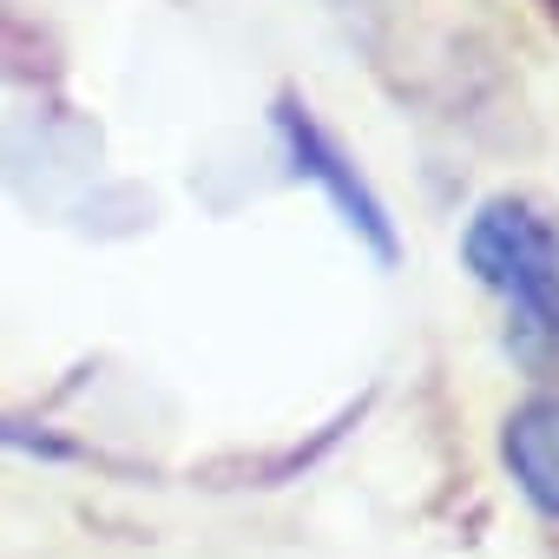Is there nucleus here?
Returning <instances> with one entry per match:
<instances>
[{"instance_id":"obj_1","label":"nucleus","mask_w":559,"mask_h":559,"mask_svg":"<svg viewBox=\"0 0 559 559\" xmlns=\"http://www.w3.org/2000/svg\"><path fill=\"white\" fill-rule=\"evenodd\" d=\"M467 276L500 297L507 310V349L552 376L559 369V211H546L526 191L487 198L461 230Z\"/></svg>"},{"instance_id":"obj_2","label":"nucleus","mask_w":559,"mask_h":559,"mask_svg":"<svg viewBox=\"0 0 559 559\" xmlns=\"http://www.w3.org/2000/svg\"><path fill=\"white\" fill-rule=\"evenodd\" d=\"M270 126H276V145H284V158H290V171L304 178V185H317L323 198H330V211L382 257V263H395V217H389V204H382V191L369 185V171L343 152V139L297 99V93H284L276 99V112H270Z\"/></svg>"},{"instance_id":"obj_3","label":"nucleus","mask_w":559,"mask_h":559,"mask_svg":"<svg viewBox=\"0 0 559 559\" xmlns=\"http://www.w3.org/2000/svg\"><path fill=\"white\" fill-rule=\"evenodd\" d=\"M500 461L520 487V500L559 526V395H526L500 421Z\"/></svg>"},{"instance_id":"obj_4","label":"nucleus","mask_w":559,"mask_h":559,"mask_svg":"<svg viewBox=\"0 0 559 559\" xmlns=\"http://www.w3.org/2000/svg\"><path fill=\"white\" fill-rule=\"evenodd\" d=\"M552 21H559V0H552Z\"/></svg>"}]
</instances>
